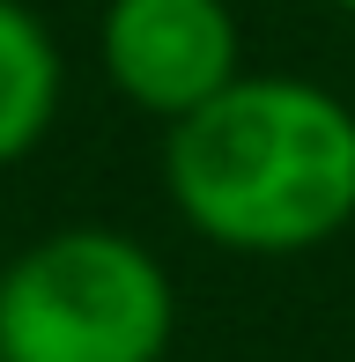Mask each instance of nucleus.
Instances as JSON below:
<instances>
[{
    "instance_id": "f257e3e1",
    "label": "nucleus",
    "mask_w": 355,
    "mask_h": 362,
    "mask_svg": "<svg viewBox=\"0 0 355 362\" xmlns=\"http://www.w3.org/2000/svg\"><path fill=\"white\" fill-rule=\"evenodd\" d=\"M163 185L222 252H311L355 222V111L296 74H237L170 119Z\"/></svg>"
},
{
    "instance_id": "f03ea898",
    "label": "nucleus",
    "mask_w": 355,
    "mask_h": 362,
    "mask_svg": "<svg viewBox=\"0 0 355 362\" xmlns=\"http://www.w3.org/2000/svg\"><path fill=\"white\" fill-rule=\"evenodd\" d=\"M170 274L119 229H52L0 274V362H163Z\"/></svg>"
},
{
    "instance_id": "7ed1b4c3",
    "label": "nucleus",
    "mask_w": 355,
    "mask_h": 362,
    "mask_svg": "<svg viewBox=\"0 0 355 362\" xmlns=\"http://www.w3.org/2000/svg\"><path fill=\"white\" fill-rule=\"evenodd\" d=\"M96 52L126 104L163 126L245 74L230 0H111L96 23Z\"/></svg>"
},
{
    "instance_id": "20e7f679",
    "label": "nucleus",
    "mask_w": 355,
    "mask_h": 362,
    "mask_svg": "<svg viewBox=\"0 0 355 362\" xmlns=\"http://www.w3.org/2000/svg\"><path fill=\"white\" fill-rule=\"evenodd\" d=\"M59 89H67V67H59L52 30L37 23L30 0H0V170L52 134Z\"/></svg>"
},
{
    "instance_id": "39448f33",
    "label": "nucleus",
    "mask_w": 355,
    "mask_h": 362,
    "mask_svg": "<svg viewBox=\"0 0 355 362\" xmlns=\"http://www.w3.org/2000/svg\"><path fill=\"white\" fill-rule=\"evenodd\" d=\"M326 8H341V15H355V0H326Z\"/></svg>"
}]
</instances>
